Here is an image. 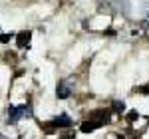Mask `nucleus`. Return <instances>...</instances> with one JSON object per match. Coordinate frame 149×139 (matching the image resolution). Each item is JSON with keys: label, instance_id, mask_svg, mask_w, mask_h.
Returning a JSON list of instances; mask_svg holds the SVG:
<instances>
[{"label": "nucleus", "instance_id": "1a4fd4ad", "mask_svg": "<svg viewBox=\"0 0 149 139\" xmlns=\"http://www.w3.org/2000/svg\"><path fill=\"white\" fill-rule=\"evenodd\" d=\"M137 111H129V113H127V119H129V121H133V119H137Z\"/></svg>", "mask_w": 149, "mask_h": 139}, {"label": "nucleus", "instance_id": "39448f33", "mask_svg": "<svg viewBox=\"0 0 149 139\" xmlns=\"http://www.w3.org/2000/svg\"><path fill=\"white\" fill-rule=\"evenodd\" d=\"M52 125L54 127H70L72 125V119H70L66 113H62V115H58L54 121H52Z\"/></svg>", "mask_w": 149, "mask_h": 139}, {"label": "nucleus", "instance_id": "423d86ee", "mask_svg": "<svg viewBox=\"0 0 149 139\" xmlns=\"http://www.w3.org/2000/svg\"><path fill=\"white\" fill-rule=\"evenodd\" d=\"M102 127V123L100 121H93V119H88L86 123H81V133H92L93 129Z\"/></svg>", "mask_w": 149, "mask_h": 139}, {"label": "nucleus", "instance_id": "9d476101", "mask_svg": "<svg viewBox=\"0 0 149 139\" xmlns=\"http://www.w3.org/2000/svg\"><path fill=\"white\" fill-rule=\"evenodd\" d=\"M62 139H76V135H74V133H72V135H64Z\"/></svg>", "mask_w": 149, "mask_h": 139}, {"label": "nucleus", "instance_id": "f03ea898", "mask_svg": "<svg viewBox=\"0 0 149 139\" xmlns=\"http://www.w3.org/2000/svg\"><path fill=\"white\" fill-rule=\"evenodd\" d=\"M56 95L60 97V99L70 97V95H72V81L70 80H62L60 81V83H58V90H56Z\"/></svg>", "mask_w": 149, "mask_h": 139}, {"label": "nucleus", "instance_id": "f257e3e1", "mask_svg": "<svg viewBox=\"0 0 149 139\" xmlns=\"http://www.w3.org/2000/svg\"><path fill=\"white\" fill-rule=\"evenodd\" d=\"M24 115H32L30 105H10V109H8V123H16Z\"/></svg>", "mask_w": 149, "mask_h": 139}, {"label": "nucleus", "instance_id": "6e6552de", "mask_svg": "<svg viewBox=\"0 0 149 139\" xmlns=\"http://www.w3.org/2000/svg\"><path fill=\"white\" fill-rule=\"evenodd\" d=\"M0 42H2V44L10 42V34H0Z\"/></svg>", "mask_w": 149, "mask_h": 139}, {"label": "nucleus", "instance_id": "0eeeda50", "mask_svg": "<svg viewBox=\"0 0 149 139\" xmlns=\"http://www.w3.org/2000/svg\"><path fill=\"white\" fill-rule=\"evenodd\" d=\"M113 109H115V111H119V113H121V111L125 109V104H123V101H113Z\"/></svg>", "mask_w": 149, "mask_h": 139}, {"label": "nucleus", "instance_id": "9b49d317", "mask_svg": "<svg viewBox=\"0 0 149 139\" xmlns=\"http://www.w3.org/2000/svg\"><path fill=\"white\" fill-rule=\"evenodd\" d=\"M117 139H123V135H119V137H117Z\"/></svg>", "mask_w": 149, "mask_h": 139}, {"label": "nucleus", "instance_id": "20e7f679", "mask_svg": "<svg viewBox=\"0 0 149 139\" xmlns=\"http://www.w3.org/2000/svg\"><path fill=\"white\" fill-rule=\"evenodd\" d=\"M30 38H32V32H30V30L20 32V34L16 36V44H18V48H26L28 44H30Z\"/></svg>", "mask_w": 149, "mask_h": 139}, {"label": "nucleus", "instance_id": "7ed1b4c3", "mask_svg": "<svg viewBox=\"0 0 149 139\" xmlns=\"http://www.w3.org/2000/svg\"><path fill=\"white\" fill-rule=\"evenodd\" d=\"M90 119H93V121H100V123H107L109 121V111L107 109H97V111H92L90 113Z\"/></svg>", "mask_w": 149, "mask_h": 139}]
</instances>
